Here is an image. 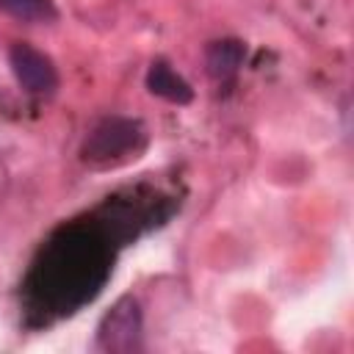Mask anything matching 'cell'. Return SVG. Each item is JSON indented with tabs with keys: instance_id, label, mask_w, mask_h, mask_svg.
I'll list each match as a JSON object with an SVG mask.
<instances>
[{
	"instance_id": "obj_4",
	"label": "cell",
	"mask_w": 354,
	"mask_h": 354,
	"mask_svg": "<svg viewBox=\"0 0 354 354\" xmlns=\"http://www.w3.org/2000/svg\"><path fill=\"white\" fill-rule=\"evenodd\" d=\"M147 88L149 94L166 100V102H174V105H185L194 100V88L188 86L185 77H180L169 61H152L149 69H147Z\"/></svg>"
},
{
	"instance_id": "obj_3",
	"label": "cell",
	"mask_w": 354,
	"mask_h": 354,
	"mask_svg": "<svg viewBox=\"0 0 354 354\" xmlns=\"http://www.w3.org/2000/svg\"><path fill=\"white\" fill-rule=\"evenodd\" d=\"M8 64L11 72L17 77V83L33 94V97H50L58 88V69L50 61V55H44L41 50L25 44V41H14L8 50Z\"/></svg>"
},
{
	"instance_id": "obj_6",
	"label": "cell",
	"mask_w": 354,
	"mask_h": 354,
	"mask_svg": "<svg viewBox=\"0 0 354 354\" xmlns=\"http://www.w3.org/2000/svg\"><path fill=\"white\" fill-rule=\"evenodd\" d=\"M0 11L30 25L53 22L58 17V8L53 0H0Z\"/></svg>"
},
{
	"instance_id": "obj_1",
	"label": "cell",
	"mask_w": 354,
	"mask_h": 354,
	"mask_svg": "<svg viewBox=\"0 0 354 354\" xmlns=\"http://www.w3.org/2000/svg\"><path fill=\"white\" fill-rule=\"evenodd\" d=\"M147 144V130L138 119L108 116L102 119L83 141L80 158L88 166H113L127 158H136Z\"/></svg>"
},
{
	"instance_id": "obj_2",
	"label": "cell",
	"mask_w": 354,
	"mask_h": 354,
	"mask_svg": "<svg viewBox=\"0 0 354 354\" xmlns=\"http://www.w3.org/2000/svg\"><path fill=\"white\" fill-rule=\"evenodd\" d=\"M97 348L130 354L141 348V307L133 296H122L97 326Z\"/></svg>"
},
{
	"instance_id": "obj_5",
	"label": "cell",
	"mask_w": 354,
	"mask_h": 354,
	"mask_svg": "<svg viewBox=\"0 0 354 354\" xmlns=\"http://www.w3.org/2000/svg\"><path fill=\"white\" fill-rule=\"evenodd\" d=\"M243 55H246V47L243 41L238 39H218V41H210V47L205 50V64H207V75L218 83L224 80H232L243 64Z\"/></svg>"
}]
</instances>
